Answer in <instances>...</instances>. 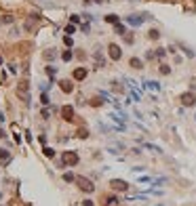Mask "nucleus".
<instances>
[{
	"mask_svg": "<svg viewBox=\"0 0 196 206\" xmlns=\"http://www.w3.org/2000/svg\"><path fill=\"white\" fill-rule=\"evenodd\" d=\"M17 95H19L25 103L30 101V84H28V80H21V82H19V86H17Z\"/></svg>",
	"mask_w": 196,
	"mask_h": 206,
	"instance_id": "obj_1",
	"label": "nucleus"
},
{
	"mask_svg": "<svg viewBox=\"0 0 196 206\" xmlns=\"http://www.w3.org/2000/svg\"><path fill=\"white\" fill-rule=\"evenodd\" d=\"M76 183H78V187L80 189H84V191H93L95 189V185H93V181H91V179H84V177H76Z\"/></svg>",
	"mask_w": 196,
	"mask_h": 206,
	"instance_id": "obj_2",
	"label": "nucleus"
},
{
	"mask_svg": "<svg viewBox=\"0 0 196 206\" xmlns=\"http://www.w3.org/2000/svg\"><path fill=\"white\" fill-rule=\"evenodd\" d=\"M108 53H110V59H112V61H118V59L122 57V48L118 46V44H110V46H108Z\"/></svg>",
	"mask_w": 196,
	"mask_h": 206,
	"instance_id": "obj_3",
	"label": "nucleus"
},
{
	"mask_svg": "<svg viewBox=\"0 0 196 206\" xmlns=\"http://www.w3.org/2000/svg\"><path fill=\"white\" fill-rule=\"evenodd\" d=\"M63 162L68 166H76L78 164V154H76V151H65L63 154Z\"/></svg>",
	"mask_w": 196,
	"mask_h": 206,
	"instance_id": "obj_4",
	"label": "nucleus"
},
{
	"mask_svg": "<svg viewBox=\"0 0 196 206\" xmlns=\"http://www.w3.org/2000/svg\"><path fill=\"white\" fill-rule=\"evenodd\" d=\"M110 185H112V189H116V191H127L129 183H127V181H122V179H112Z\"/></svg>",
	"mask_w": 196,
	"mask_h": 206,
	"instance_id": "obj_5",
	"label": "nucleus"
},
{
	"mask_svg": "<svg viewBox=\"0 0 196 206\" xmlns=\"http://www.w3.org/2000/svg\"><path fill=\"white\" fill-rule=\"evenodd\" d=\"M181 103H183L186 107H192L194 103H196V97H194L192 93H183V95H181Z\"/></svg>",
	"mask_w": 196,
	"mask_h": 206,
	"instance_id": "obj_6",
	"label": "nucleus"
},
{
	"mask_svg": "<svg viewBox=\"0 0 196 206\" xmlns=\"http://www.w3.org/2000/svg\"><path fill=\"white\" fill-rule=\"evenodd\" d=\"M61 116H63V120H74V107H70V105H65L61 107Z\"/></svg>",
	"mask_w": 196,
	"mask_h": 206,
	"instance_id": "obj_7",
	"label": "nucleus"
},
{
	"mask_svg": "<svg viewBox=\"0 0 196 206\" xmlns=\"http://www.w3.org/2000/svg\"><path fill=\"white\" fill-rule=\"evenodd\" d=\"M59 88H61L63 93H72L74 84H72V80H61V82H59Z\"/></svg>",
	"mask_w": 196,
	"mask_h": 206,
	"instance_id": "obj_8",
	"label": "nucleus"
},
{
	"mask_svg": "<svg viewBox=\"0 0 196 206\" xmlns=\"http://www.w3.org/2000/svg\"><path fill=\"white\" fill-rule=\"evenodd\" d=\"M82 78H86V67L74 69V80H82Z\"/></svg>",
	"mask_w": 196,
	"mask_h": 206,
	"instance_id": "obj_9",
	"label": "nucleus"
},
{
	"mask_svg": "<svg viewBox=\"0 0 196 206\" xmlns=\"http://www.w3.org/2000/svg\"><path fill=\"white\" fill-rule=\"evenodd\" d=\"M144 19H146V17H137V15H131V17H129L127 21H129L131 25H141V23H144Z\"/></svg>",
	"mask_w": 196,
	"mask_h": 206,
	"instance_id": "obj_10",
	"label": "nucleus"
},
{
	"mask_svg": "<svg viewBox=\"0 0 196 206\" xmlns=\"http://www.w3.org/2000/svg\"><path fill=\"white\" fill-rule=\"evenodd\" d=\"M131 67H133V69H141V67H144V61L137 59V57H133V59H131Z\"/></svg>",
	"mask_w": 196,
	"mask_h": 206,
	"instance_id": "obj_11",
	"label": "nucleus"
},
{
	"mask_svg": "<svg viewBox=\"0 0 196 206\" xmlns=\"http://www.w3.org/2000/svg\"><path fill=\"white\" fill-rule=\"evenodd\" d=\"M148 38H150V40H158V38H160V32H158V30H150V32H148Z\"/></svg>",
	"mask_w": 196,
	"mask_h": 206,
	"instance_id": "obj_12",
	"label": "nucleus"
},
{
	"mask_svg": "<svg viewBox=\"0 0 196 206\" xmlns=\"http://www.w3.org/2000/svg\"><path fill=\"white\" fill-rule=\"evenodd\" d=\"M106 21H108V23H114V25H116V23H118V15H114V13H112V15H106Z\"/></svg>",
	"mask_w": 196,
	"mask_h": 206,
	"instance_id": "obj_13",
	"label": "nucleus"
},
{
	"mask_svg": "<svg viewBox=\"0 0 196 206\" xmlns=\"http://www.w3.org/2000/svg\"><path fill=\"white\" fill-rule=\"evenodd\" d=\"M114 30H116V34H120V36L127 34V28H124L122 23H116V25H114Z\"/></svg>",
	"mask_w": 196,
	"mask_h": 206,
	"instance_id": "obj_14",
	"label": "nucleus"
},
{
	"mask_svg": "<svg viewBox=\"0 0 196 206\" xmlns=\"http://www.w3.org/2000/svg\"><path fill=\"white\" fill-rule=\"evenodd\" d=\"M42 154H45L47 158H53V156H55V149H53V147H45V149H42Z\"/></svg>",
	"mask_w": 196,
	"mask_h": 206,
	"instance_id": "obj_15",
	"label": "nucleus"
},
{
	"mask_svg": "<svg viewBox=\"0 0 196 206\" xmlns=\"http://www.w3.org/2000/svg\"><path fill=\"white\" fill-rule=\"evenodd\" d=\"M11 158V154H9V151L7 149H0V160H2V162H7Z\"/></svg>",
	"mask_w": 196,
	"mask_h": 206,
	"instance_id": "obj_16",
	"label": "nucleus"
},
{
	"mask_svg": "<svg viewBox=\"0 0 196 206\" xmlns=\"http://www.w3.org/2000/svg\"><path fill=\"white\" fill-rule=\"evenodd\" d=\"M160 74H162V76L171 74V67H169V65H165V63H162V65H160Z\"/></svg>",
	"mask_w": 196,
	"mask_h": 206,
	"instance_id": "obj_17",
	"label": "nucleus"
},
{
	"mask_svg": "<svg viewBox=\"0 0 196 206\" xmlns=\"http://www.w3.org/2000/svg\"><path fill=\"white\" fill-rule=\"evenodd\" d=\"M74 32H76V28H74V23H70V25H65V34H74Z\"/></svg>",
	"mask_w": 196,
	"mask_h": 206,
	"instance_id": "obj_18",
	"label": "nucleus"
},
{
	"mask_svg": "<svg viewBox=\"0 0 196 206\" xmlns=\"http://www.w3.org/2000/svg\"><path fill=\"white\" fill-rule=\"evenodd\" d=\"M63 181H68V183H70V181H76V177L72 175V172H65V175H63Z\"/></svg>",
	"mask_w": 196,
	"mask_h": 206,
	"instance_id": "obj_19",
	"label": "nucleus"
},
{
	"mask_svg": "<svg viewBox=\"0 0 196 206\" xmlns=\"http://www.w3.org/2000/svg\"><path fill=\"white\" fill-rule=\"evenodd\" d=\"M61 57H63V61H70V59H72L74 55H72V51H65V53H63Z\"/></svg>",
	"mask_w": 196,
	"mask_h": 206,
	"instance_id": "obj_20",
	"label": "nucleus"
},
{
	"mask_svg": "<svg viewBox=\"0 0 196 206\" xmlns=\"http://www.w3.org/2000/svg\"><path fill=\"white\" fill-rule=\"evenodd\" d=\"M78 137L86 139V137H89V131H86V128H80V131H78Z\"/></svg>",
	"mask_w": 196,
	"mask_h": 206,
	"instance_id": "obj_21",
	"label": "nucleus"
},
{
	"mask_svg": "<svg viewBox=\"0 0 196 206\" xmlns=\"http://www.w3.org/2000/svg\"><path fill=\"white\" fill-rule=\"evenodd\" d=\"M146 84H148V88H152V90H158V84L156 82H146Z\"/></svg>",
	"mask_w": 196,
	"mask_h": 206,
	"instance_id": "obj_22",
	"label": "nucleus"
},
{
	"mask_svg": "<svg viewBox=\"0 0 196 206\" xmlns=\"http://www.w3.org/2000/svg\"><path fill=\"white\" fill-rule=\"evenodd\" d=\"M55 72H57V69H55V67H51V65H49V67H47V74H49V76H55Z\"/></svg>",
	"mask_w": 196,
	"mask_h": 206,
	"instance_id": "obj_23",
	"label": "nucleus"
},
{
	"mask_svg": "<svg viewBox=\"0 0 196 206\" xmlns=\"http://www.w3.org/2000/svg\"><path fill=\"white\" fill-rule=\"evenodd\" d=\"M165 53H167V48H158V53H156V57H165Z\"/></svg>",
	"mask_w": 196,
	"mask_h": 206,
	"instance_id": "obj_24",
	"label": "nucleus"
},
{
	"mask_svg": "<svg viewBox=\"0 0 196 206\" xmlns=\"http://www.w3.org/2000/svg\"><path fill=\"white\" fill-rule=\"evenodd\" d=\"M91 105H95V107H97V105H101V99H97V97H95V99L91 101Z\"/></svg>",
	"mask_w": 196,
	"mask_h": 206,
	"instance_id": "obj_25",
	"label": "nucleus"
},
{
	"mask_svg": "<svg viewBox=\"0 0 196 206\" xmlns=\"http://www.w3.org/2000/svg\"><path fill=\"white\" fill-rule=\"evenodd\" d=\"M82 206H95V204H93V200H84Z\"/></svg>",
	"mask_w": 196,
	"mask_h": 206,
	"instance_id": "obj_26",
	"label": "nucleus"
},
{
	"mask_svg": "<svg viewBox=\"0 0 196 206\" xmlns=\"http://www.w3.org/2000/svg\"><path fill=\"white\" fill-rule=\"evenodd\" d=\"M4 137V131H2V128H0V139H2Z\"/></svg>",
	"mask_w": 196,
	"mask_h": 206,
	"instance_id": "obj_27",
	"label": "nucleus"
},
{
	"mask_svg": "<svg viewBox=\"0 0 196 206\" xmlns=\"http://www.w3.org/2000/svg\"><path fill=\"white\" fill-rule=\"evenodd\" d=\"M95 2H103V0H95Z\"/></svg>",
	"mask_w": 196,
	"mask_h": 206,
	"instance_id": "obj_28",
	"label": "nucleus"
}]
</instances>
